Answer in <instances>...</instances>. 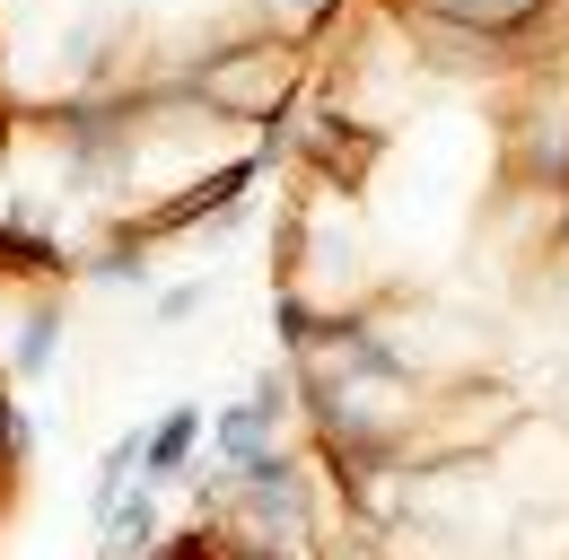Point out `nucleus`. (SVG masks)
I'll return each instance as SVG.
<instances>
[{"instance_id":"f257e3e1","label":"nucleus","mask_w":569,"mask_h":560,"mask_svg":"<svg viewBox=\"0 0 569 560\" xmlns=\"http://www.w3.org/2000/svg\"><path fill=\"white\" fill-rule=\"evenodd\" d=\"M202 429H211V412L202 403H176V412H158L149 420V438H141V482H176V473H193V447H202Z\"/></svg>"},{"instance_id":"f03ea898","label":"nucleus","mask_w":569,"mask_h":560,"mask_svg":"<svg viewBox=\"0 0 569 560\" xmlns=\"http://www.w3.org/2000/svg\"><path fill=\"white\" fill-rule=\"evenodd\" d=\"M53 342H62V307H36L27 333H18V377H44V368H53Z\"/></svg>"},{"instance_id":"7ed1b4c3","label":"nucleus","mask_w":569,"mask_h":560,"mask_svg":"<svg viewBox=\"0 0 569 560\" xmlns=\"http://www.w3.org/2000/svg\"><path fill=\"white\" fill-rule=\"evenodd\" d=\"M202 298H211V280H176V289L149 307V324H184V316H202Z\"/></svg>"}]
</instances>
